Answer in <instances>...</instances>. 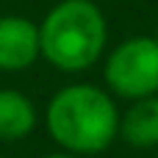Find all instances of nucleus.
Instances as JSON below:
<instances>
[{
  "mask_svg": "<svg viewBox=\"0 0 158 158\" xmlns=\"http://www.w3.org/2000/svg\"><path fill=\"white\" fill-rule=\"evenodd\" d=\"M39 58V25L19 14L0 17V72H22Z\"/></svg>",
  "mask_w": 158,
  "mask_h": 158,
  "instance_id": "20e7f679",
  "label": "nucleus"
},
{
  "mask_svg": "<svg viewBox=\"0 0 158 158\" xmlns=\"http://www.w3.org/2000/svg\"><path fill=\"white\" fill-rule=\"evenodd\" d=\"M0 158H6V156H0Z\"/></svg>",
  "mask_w": 158,
  "mask_h": 158,
  "instance_id": "6e6552de",
  "label": "nucleus"
},
{
  "mask_svg": "<svg viewBox=\"0 0 158 158\" xmlns=\"http://www.w3.org/2000/svg\"><path fill=\"white\" fill-rule=\"evenodd\" d=\"M103 78L108 92L122 100L158 94V36H131L119 42L103 64Z\"/></svg>",
  "mask_w": 158,
  "mask_h": 158,
  "instance_id": "7ed1b4c3",
  "label": "nucleus"
},
{
  "mask_svg": "<svg viewBox=\"0 0 158 158\" xmlns=\"http://www.w3.org/2000/svg\"><path fill=\"white\" fill-rule=\"evenodd\" d=\"M108 42V22L94 0H58L39 22L42 58L61 72H86Z\"/></svg>",
  "mask_w": 158,
  "mask_h": 158,
  "instance_id": "f03ea898",
  "label": "nucleus"
},
{
  "mask_svg": "<svg viewBox=\"0 0 158 158\" xmlns=\"http://www.w3.org/2000/svg\"><path fill=\"white\" fill-rule=\"evenodd\" d=\"M44 128L61 150L75 156H97L108 150L119 133L114 94L94 83H69L50 97Z\"/></svg>",
  "mask_w": 158,
  "mask_h": 158,
  "instance_id": "f257e3e1",
  "label": "nucleus"
},
{
  "mask_svg": "<svg viewBox=\"0 0 158 158\" xmlns=\"http://www.w3.org/2000/svg\"><path fill=\"white\" fill-rule=\"evenodd\" d=\"M42 158H81V156H75V153H67V150H58V153H47V156H42Z\"/></svg>",
  "mask_w": 158,
  "mask_h": 158,
  "instance_id": "0eeeda50",
  "label": "nucleus"
},
{
  "mask_svg": "<svg viewBox=\"0 0 158 158\" xmlns=\"http://www.w3.org/2000/svg\"><path fill=\"white\" fill-rule=\"evenodd\" d=\"M36 106L17 89H0V142H19L36 128Z\"/></svg>",
  "mask_w": 158,
  "mask_h": 158,
  "instance_id": "423d86ee",
  "label": "nucleus"
},
{
  "mask_svg": "<svg viewBox=\"0 0 158 158\" xmlns=\"http://www.w3.org/2000/svg\"><path fill=\"white\" fill-rule=\"evenodd\" d=\"M117 136L133 150L158 147V94L131 100L128 111L119 114V133Z\"/></svg>",
  "mask_w": 158,
  "mask_h": 158,
  "instance_id": "39448f33",
  "label": "nucleus"
}]
</instances>
